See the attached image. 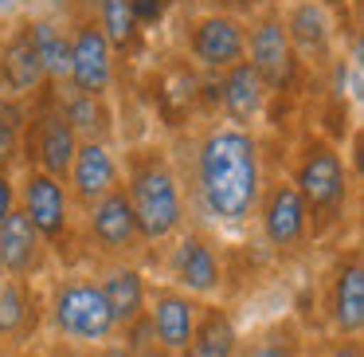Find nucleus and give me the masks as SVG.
Masks as SVG:
<instances>
[{"label":"nucleus","instance_id":"f257e3e1","mask_svg":"<svg viewBox=\"0 0 364 357\" xmlns=\"http://www.w3.org/2000/svg\"><path fill=\"white\" fill-rule=\"evenodd\" d=\"M262 142L255 130L208 122L192 142V197L212 228H243L255 220L262 192Z\"/></svg>","mask_w":364,"mask_h":357},{"label":"nucleus","instance_id":"f03ea898","mask_svg":"<svg viewBox=\"0 0 364 357\" xmlns=\"http://www.w3.org/2000/svg\"><path fill=\"white\" fill-rule=\"evenodd\" d=\"M122 192H126L134 220L141 228V239L149 247L168 244L176 232L188 228L184 181L165 145H129L126 157H122Z\"/></svg>","mask_w":364,"mask_h":357},{"label":"nucleus","instance_id":"7ed1b4c3","mask_svg":"<svg viewBox=\"0 0 364 357\" xmlns=\"http://www.w3.org/2000/svg\"><path fill=\"white\" fill-rule=\"evenodd\" d=\"M286 181L298 189V197L306 200V212H309V236H325L333 224H341L348 205V192H353V173H348L345 157L333 142L325 138H306L298 145L290 161V173Z\"/></svg>","mask_w":364,"mask_h":357},{"label":"nucleus","instance_id":"20e7f679","mask_svg":"<svg viewBox=\"0 0 364 357\" xmlns=\"http://www.w3.org/2000/svg\"><path fill=\"white\" fill-rule=\"evenodd\" d=\"M43 322L51 333L71 346L98 349L114 338V318L106 310V299L98 291L95 275H63L43 294Z\"/></svg>","mask_w":364,"mask_h":357},{"label":"nucleus","instance_id":"39448f33","mask_svg":"<svg viewBox=\"0 0 364 357\" xmlns=\"http://www.w3.org/2000/svg\"><path fill=\"white\" fill-rule=\"evenodd\" d=\"M16 208L32 220V228L43 236V244L51 247V255H59L63 263H71L75 247H82L79 236V212L71 205V192L59 177H48L40 169H20L16 181Z\"/></svg>","mask_w":364,"mask_h":357},{"label":"nucleus","instance_id":"423d86ee","mask_svg":"<svg viewBox=\"0 0 364 357\" xmlns=\"http://www.w3.org/2000/svg\"><path fill=\"white\" fill-rule=\"evenodd\" d=\"M247 63L259 75V83L270 95H282L294 90L301 83L306 63L298 59V51L290 48V36L282 28V12H278V0L262 4L259 12L247 16Z\"/></svg>","mask_w":364,"mask_h":357},{"label":"nucleus","instance_id":"0eeeda50","mask_svg":"<svg viewBox=\"0 0 364 357\" xmlns=\"http://www.w3.org/2000/svg\"><path fill=\"white\" fill-rule=\"evenodd\" d=\"M79 150V138L67 126L63 110H59L51 87H43L36 98H28V126H24V153H20V169H40L48 177L63 181L71 157Z\"/></svg>","mask_w":364,"mask_h":357},{"label":"nucleus","instance_id":"6e6552de","mask_svg":"<svg viewBox=\"0 0 364 357\" xmlns=\"http://www.w3.org/2000/svg\"><path fill=\"white\" fill-rule=\"evenodd\" d=\"M79 236H82V247H90L102 263H137L149 247L141 239L134 208H129L122 189H114L110 197H102L79 216Z\"/></svg>","mask_w":364,"mask_h":357},{"label":"nucleus","instance_id":"1a4fd4ad","mask_svg":"<svg viewBox=\"0 0 364 357\" xmlns=\"http://www.w3.org/2000/svg\"><path fill=\"white\" fill-rule=\"evenodd\" d=\"M184 56L192 67L208 75H223L228 67L247 59V20L231 12H200L188 20L184 32Z\"/></svg>","mask_w":364,"mask_h":357},{"label":"nucleus","instance_id":"9d476101","mask_svg":"<svg viewBox=\"0 0 364 357\" xmlns=\"http://www.w3.org/2000/svg\"><path fill=\"white\" fill-rule=\"evenodd\" d=\"M168 255H165V283H173L176 291L192 294V299H208L220 294L223 286V259L215 239L204 228H184L168 239Z\"/></svg>","mask_w":364,"mask_h":357},{"label":"nucleus","instance_id":"9b49d317","mask_svg":"<svg viewBox=\"0 0 364 357\" xmlns=\"http://www.w3.org/2000/svg\"><path fill=\"white\" fill-rule=\"evenodd\" d=\"M255 220H259V232L267 239V247H274V252H301L309 244L306 200L298 197V189L286 177H267L262 181Z\"/></svg>","mask_w":364,"mask_h":357},{"label":"nucleus","instance_id":"f8f14e48","mask_svg":"<svg viewBox=\"0 0 364 357\" xmlns=\"http://www.w3.org/2000/svg\"><path fill=\"white\" fill-rule=\"evenodd\" d=\"M71 28V67H67V87L82 90V95L106 98L118 79V56L110 51L102 28L95 16H67Z\"/></svg>","mask_w":364,"mask_h":357},{"label":"nucleus","instance_id":"ddd939ff","mask_svg":"<svg viewBox=\"0 0 364 357\" xmlns=\"http://www.w3.org/2000/svg\"><path fill=\"white\" fill-rule=\"evenodd\" d=\"M325 314L337 338H360L364 330V255L360 247L337 252L325 279Z\"/></svg>","mask_w":364,"mask_h":357},{"label":"nucleus","instance_id":"4468645a","mask_svg":"<svg viewBox=\"0 0 364 357\" xmlns=\"http://www.w3.org/2000/svg\"><path fill=\"white\" fill-rule=\"evenodd\" d=\"M278 12H282V28L301 63H317V67L329 63L341 36V24L333 16L329 0H290V4H278Z\"/></svg>","mask_w":364,"mask_h":357},{"label":"nucleus","instance_id":"2eb2a0df","mask_svg":"<svg viewBox=\"0 0 364 357\" xmlns=\"http://www.w3.org/2000/svg\"><path fill=\"white\" fill-rule=\"evenodd\" d=\"M63 185H67V192H71L75 212L82 216L90 205H98V200L110 197L114 189H122V157L114 153V145L79 142Z\"/></svg>","mask_w":364,"mask_h":357},{"label":"nucleus","instance_id":"dca6fc26","mask_svg":"<svg viewBox=\"0 0 364 357\" xmlns=\"http://www.w3.org/2000/svg\"><path fill=\"white\" fill-rule=\"evenodd\" d=\"M200 310L204 302L192 299V294L176 291L173 283H149V294H145V318L153 326V341H157L165 353H181L188 346L192 330L200 322Z\"/></svg>","mask_w":364,"mask_h":357},{"label":"nucleus","instance_id":"f3484780","mask_svg":"<svg viewBox=\"0 0 364 357\" xmlns=\"http://www.w3.org/2000/svg\"><path fill=\"white\" fill-rule=\"evenodd\" d=\"M48 87L43 67L32 48V24L12 20L0 28V95L9 98H36Z\"/></svg>","mask_w":364,"mask_h":357},{"label":"nucleus","instance_id":"a211bd4d","mask_svg":"<svg viewBox=\"0 0 364 357\" xmlns=\"http://www.w3.org/2000/svg\"><path fill=\"white\" fill-rule=\"evenodd\" d=\"M0 267L9 279H20V283H36L51 267V247L43 244V236L20 208L0 224Z\"/></svg>","mask_w":364,"mask_h":357},{"label":"nucleus","instance_id":"6ab92c4d","mask_svg":"<svg viewBox=\"0 0 364 357\" xmlns=\"http://www.w3.org/2000/svg\"><path fill=\"white\" fill-rule=\"evenodd\" d=\"M220 83V114L228 126H239V130H255V122H262L267 114V103H270V90L259 83V75L251 71V63H235L228 67L223 75H215Z\"/></svg>","mask_w":364,"mask_h":357},{"label":"nucleus","instance_id":"aec40b11","mask_svg":"<svg viewBox=\"0 0 364 357\" xmlns=\"http://www.w3.org/2000/svg\"><path fill=\"white\" fill-rule=\"evenodd\" d=\"M98 291L106 299V310L114 318V330H126L134 318L145 314V294H149V279L137 263H102L95 275Z\"/></svg>","mask_w":364,"mask_h":357},{"label":"nucleus","instance_id":"412c9836","mask_svg":"<svg viewBox=\"0 0 364 357\" xmlns=\"http://www.w3.org/2000/svg\"><path fill=\"white\" fill-rule=\"evenodd\" d=\"M43 322V291L36 283H0V346H24Z\"/></svg>","mask_w":364,"mask_h":357},{"label":"nucleus","instance_id":"4be33fe9","mask_svg":"<svg viewBox=\"0 0 364 357\" xmlns=\"http://www.w3.org/2000/svg\"><path fill=\"white\" fill-rule=\"evenodd\" d=\"M51 95H55L59 110H63L67 126L75 130V138H79V142H102V145L114 142V134H118V130H114V110H110V103H106V98L82 95V90L67 87V83L51 87Z\"/></svg>","mask_w":364,"mask_h":357},{"label":"nucleus","instance_id":"5701e85b","mask_svg":"<svg viewBox=\"0 0 364 357\" xmlns=\"http://www.w3.org/2000/svg\"><path fill=\"white\" fill-rule=\"evenodd\" d=\"M28 24H32V48L43 67L48 87L67 83V67H71V28H67V16L43 12V16H28Z\"/></svg>","mask_w":364,"mask_h":357},{"label":"nucleus","instance_id":"b1692460","mask_svg":"<svg viewBox=\"0 0 364 357\" xmlns=\"http://www.w3.org/2000/svg\"><path fill=\"white\" fill-rule=\"evenodd\" d=\"M239 341L243 338H239V326H235V318H231V310L228 306H204L188 346L176 357H235Z\"/></svg>","mask_w":364,"mask_h":357},{"label":"nucleus","instance_id":"393cba45","mask_svg":"<svg viewBox=\"0 0 364 357\" xmlns=\"http://www.w3.org/2000/svg\"><path fill=\"white\" fill-rule=\"evenodd\" d=\"M95 24L102 28L114 56H137L145 43V32L137 28L134 0H95Z\"/></svg>","mask_w":364,"mask_h":357},{"label":"nucleus","instance_id":"a878e982","mask_svg":"<svg viewBox=\"0 0 364 357\" xmlns=\"http://www.w3.org/2000/svg\"><path fill=\"white\" fill-rule=\"evenodd\" d=\"M235 357H306V341L294 318H278V322L262 326L251 341H239Z\"/></svg>","mask_w":364,"mask_h":357},{"label":"nucleus","instance_id":"bb28decb","mask_svg":"<svg viewBox=\"0 0 364 357\" xmlns=\"http://www.w3.org/2000/svg\"><path fill=\"white\" fill-rule=\"evenodd\" d=\"M24 126H28V98L0 95V173L16 177L20 153H24Z\"/></svg>","mask_w":364,"mask_h":357},{"label":"nucleus","instance_id":"cd10ccee","mask_svg":"<svg viewBox=\"0 0 364 357\" xmlns=\"http://www.w3.org/2000/svg\"><path fill=\"white\" fill-rule=\"evenodd\" d=\"M176 0H134V16H137V28L149 32V28H161L165 16L173 12Z\"/></svg>","mask_w":364,"mask_h":357},{"label":"nucleus","instance_id":"c85d7f7f","mask_svg":"<svg viewBox=\"0 0 364 357\" xmlns=\"http://www.w3.org/2000/svg\"><path fill=\"white\" fill-rule=\"evenodd\" d=\"M208 12H231V16H251V12H259L262 4H270V0H204Z\"/></svg>","mask_w":364,"mask_h":357},{"label":"nucleus","instance_id":"c756f323","mask_svg":"<svg viewBox=\"0 0 364 357\" xmlns=\"http://www.w3.org/2000/svg\"><path fill=\"white\" fill-rule=\"evenodd\" d=\"M16 212V177L12 173H0V224Z\"/></svg>","mask_w":364,"mask_h":357},{"label":"nucleus","instance_id":"7c9ffc66","mask_svg":"<svg viewBox=\"0 0 364 357\" xmlns=\"http://www.w3.org/2000/svg\"><path fill=\"white\" fill-rule=\"evenodd\" d=\"M325 357H364L360 353V338H337L329 349H325Z\"/></svg>","mask_w":364,"mask_h":357},{"label":"nucleus","instance_id":"2f4dec72","mask_svg":"<svg viewBox=\"0 0 364 357\" xmlns=\"http://www.w3.org/2000/svg\"><path fill=\"white\" fill-rule=\"evenodd\" d=\"M95 357H134V353H129V349L122 346L118 338H110L106 346H98V353H95Z\"/></svg>","mask_w":364,"mask_h":357},{"label":"nucleus","instance_id":"473e14b6","mask_svg":"<svg viewBox=\"0 0 364 357\" xmlns=\"http://www.w3.org/2000/svg\"><path fill=\"white\" fill-rule=\"evenodd\" d=\"M134 357H173V353H165L161 346H149V349H141V353H134Z\"/></svg>","mask_w":364,"mask_h":357},{"label":"nucleus","instance_id":"72a5a7b5","mask_svg":"<svg viewBox=\"0 0 364 357\" xmlns=\"http://www.w3.org/2000/svg\"><path fill=\"white\" fill-rule=\"evenodd\" d=\"M16 357H43V353H32V349H20Z\"/></svg>","mask_w":364,"mask_h":357},{"label":"nucleus","instance_id":"f704fd0d","mask_svg":"<svg viewBox=\"0 0 364 357\" xmlns=\"http://www.w3.org/2000/svg\"><path fill=\"white\" fill-rule=\"evenodd\" d=\"M4 279H9V275H4V267H0V283H4Z\"/></svg>","mask_w":364,"mask_h":357},{"label":"nucleus","instance_id":"c9c22d12","mask_svg":"<svg viewBox=\"0 0 364 357\" xmlns=\"http://www.w3.org/2000/svg\"><path fill=\"white\" fill-rule=\"evenodd\" d=\"M4 4H12V0H0V9H4Z\"/></svg>","mask_w":364,"mask_h":357},{"label":"nucleus","instance_id":"e433bc0d","mask_svg":"<svg viewBox=\"0 0 364 357\" xmlns=\"http://www.w3.org/2000/svg\"><path fill=\"white\" fill-rule=\"evenodd\" d=\"M0 28H4V24H0Z\"/></svg>","mask_w":364,"mask_h":357}]
</instances>
